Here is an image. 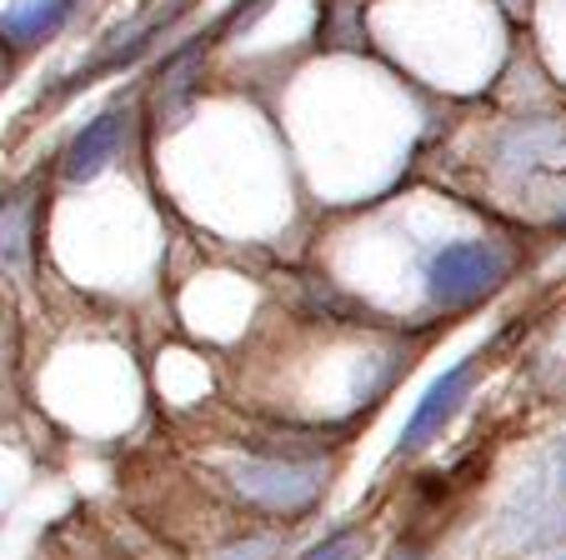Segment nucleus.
Returning a JSON list of instances; mask_svg holds the SVG:
<instances>
[{"label": "nucleus", "instance_id": "f257e3e1", "mask_svg": "<svg viewBox=\"0 0 566 560\" xmlns=\"http://www.w3.org/2000/svg\"><path fill=\"white\" fill-rule=\"evenodd\" d=\"M522 241L492 211L447 191L437 211L386 196L356 211L346 235H332L316 261V296L371 326L431 340L447 320L486 310L516 275Z\"/></svg>", "mask_w": 566, "mask_h": 560}, {"label": "nucleus", "instance_id": "f03ea898", "mask_svg": "<svg viewBox=\"0 0 566 560\" xmlns=\"http://www.w3.org/2000/svg\"><path fill=\"white\" fill-rule=\"evenodd\" d=\"M421 350V336L371 326L316 300L296 316H276L241 356L226 360L231 411L346 441L407 381Z\"/></svg>", "mask_w": 566, "mask_h": 560}, {"label": "nucleus", "instance_id": "7ed1b4c3", "mask_svg": "<svg viewBox=\"0 0 566 560\" xmlns=\"http://www.w3.org/2000/svg\"><path fill=\"white\" fill-rule=\"evenodd\" d=\"M191 435L196 441H186V476L251 520L301 530L321 516L342 476L346 441L235 415L231 405L216 421L196 425Z\"/></svg>", "mask_w": 566, "mask_h": 560}, {"label": "nucleus", "instance_id": "20e7f679", "mask_svg": "<svg viewBox=\"0 0 566 560\" xmlns=\"http://www.w3.org/2000/svg\"><path fill=\"white\" fill-rule=\"evenodd\" d=\"M120 310H86V330L61 350V391L51 395L55 415L86 445H130L156 415L146 376V346Z\"/></svg>", "mask_w": 566, "mask_h": 560}, {"label": "nucleus", "instance_id": "39448f33", "mask_svg": "<svg viewBox=\"0 0 566 560\" xmlns=\"http://www.w3.org/2000/svg\"><path fill=\"white\" fill-rule=\"evenodd\" d=\"M471 191L461 201L496 221H552L566 196V110L526 106L476 130L467 150Z\"/></svg>", "mask_w": 566, "mask_h": 560}, {"label": "nucleus", "instance_id": "423d86ee", "mask_svg": "<svg viewBox=\"0 0 566 560\" xmlns=\"http://www.w3.org/2000/svg\"><path fill=\"white\" fill-rule=\"evenodd\" d=\"M166 316H171L176 336L216 350L221 360H235L276 320V310L256 275L221 265V271L181 275V286H171L166 296Z\"/></svg>", "mask_w": 566, "mask_h": 560}, {"label": "nucleus", "instance_id": "0eeeda50", "mask_svg": "<svg viewBox=\"0 0 566 560\" xmlns=\"http://www.w3.org/2000/svg\"><path fill=\"white\" fill-rule=\"evenodd\" d=\"M146 376H150L156 415L166 425H176V431H196V425L216 421V415L231 405L226 360L186 336L156 340V346L146 350Z\"/></svg>", "mask_w": 566, "mask_h": 560}, {"label": "nucleus", "instance_id": "6e6552de", "mask_svg": "<svg viewBox=\"0 0 566 560\" xmlns=\"http://www.w3.org/2000/svg\"><path fill=\"white\" fill-rule=\"evenodd\" d=\"M486 366H492V346H476V350H467V356L451 360L447 370L431 376L427 391L417 395V405H411L407 421H401V431H396L391 465L421 461V455H431L451 431H457V421L471 411L481 381H486Z\"/></svg>", "mask_w": 566, "mask_h": 560}, {"label": "nucleus", "instance_id": "1a4fd4ad", "mask_svg": "<svg viewBox=\"0 0 566 560\" xmlns=\"http://www.w3.org/2000/svg\"><path fill=\"white\" fill-rule=\"evenodd\" d=\"M140 130H146V106H136V101H116V106L96 110L65 140L61 160H55V180L65 191H75V186H96V180L116 176L136 150Z\"/></svg>", "mask_w": 566, "mask_h": 560}, {"label": "nucleus", "instance_id": "9d476101", "mask_svg": "<svg viewBox=\"0 0 566 560\" xmlns=\"http://www.w3.org/2000/svg\"><path fill=\"white\" fill-rule=\"evenodd\" d=\"M566 536V500L552 480V465H536L532 476H522V486L502 500V510L492 516V540L512 560L542 556L556 550V540Z\"/></svg>", "mask_w": 566, "mask_h": 560}, {"label": "nucleus", "instance_id": "9b49d317", "mask_svg": "<svg viewBox=\"0 0 566 560\" xmlns=\"http://www.w3.org/2000/svg\"><path fill=\"white\" fill-rule=\"evenodd\" d=\"M41 215H45V180L31 176L15 191L0 196V275L31 281L41 255Z\"/></svg>", "mask_w": 566, "mask_h": 560}, {"label": "nucleus", "instance_id": "f8f14e48", "mask_svg": "<svg viewBox=\"0 0 566 560\" xmlns=\"http://www.w3.org/2000/svg\"><path fill=\"white\" fill-rule=\"evenodd\" d=\"M386 550V536L376 526V516H346L336 526L316 530L311 540H301L291 550V560H376Z\"/></svg>", "mask_w": 566, "mask_h": 560}, {"label": "nucleus", "instance_id": "ddd939ff", "mask_svg": "<svg viewBox=\"0 0 566 560\" xmlns=\"http://www.w3.org/2000/svg\"><path fill=\"white\" fill-rule=\"evenodd\" d=\"M81 0H11L6 11H0V41L11 45V51H31V45L51 41L65 21L75 15Z\"/></svg>", "mask_w": 566, "mask_h": 560}, {"label": "nucleus", "instance_id": "4468645a", "mask_svg": "<svg viewBox=\"0 0 566 560\" xmlns=\"http://www.w3.org/2000/svg\"><path fill=\"white\" fill-rule=\"evenodd\" d=\"M376 560H437V546H431V536H421V530H396Z\"/></svg>", "mask_w": 566, "mask_h": 560}, {"label": "nucleus", "instance_id": "2eb2a0df", "mask_svg": "<svg viewBox=\"0 0 566 560\" xmlns=\"http://www.w3.org/2000/svg\"><path fill=\"white\" fill-rule=\"evenodd\" d=\"M546 465H552V480H556V490H562V500H566V435L552 445V455H546Z\"/></svg>", "mask_w": 566, "mask_h": 560}, {"label": "nucleus", "instance_id": "dca6fc26", "mask_svg": "<svg viewBox=\"0 0 566 560\" xmlns=\"http://www.w3.org/2000/svg\"><path fill=\"white\" fill-rule=\"evenodd\" d=\"M546 225H552V235H562V241H566V196L556 201V211H552V221H546Z\"/></svg>", "mask_w": 566, "mask_h": 560}, {"label": "nucleus", "instance_id": "f3484780", "mask_svg": "<svg viewBox=\"0 0 566 560\" xmlns=\"http://www.w3.org/2000/svg\"><path fill=\"white\" fill-rule=\"evenodd\" d=\"M536 560H566V550H546V556H536Z\"/></svg>", "mask_w": 566, "mask_h": 560}, {"label": "nucleus", "instance_id": "a211bd4d", "mask_svg": "<svg viewBox=\"0 0 566 560\" xmlns=\"http://www.w3.org/2000/svg\"><path fill=\"white\" fill-rule=\"evenodd\" d=\"M116 560H130V556H116Z\"/></svg>", "mask_w": 566, "mask_h": 560}]
</instances>
